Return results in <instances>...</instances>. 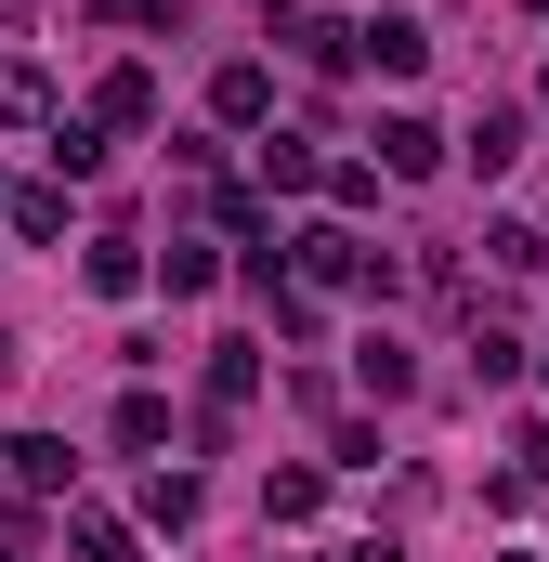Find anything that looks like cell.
<instances>
[{
    "label": "cell",
    "instance_id": "obj_7",
    "mask_svg": "<svg viewBox=\"0 0 549 562\" xmlns=\"http://www.w3.org/2000/svg\"><path fill=\"white\" fill-rule=\"evenodd\" d=\"M511 157H524V105H484L471 119V170H511Z\"/></svg>",
    "mask_w": 549,
    "mask_h": 562
},
{
    "label": "cell",
    "instance_id": "obj_2",
    "mask_svg": "<svg viewBox=\"0 0 549 562\" xmlns=\"http://www.w3.org/2000/svg\"><path fill=\"white\" fill-rule=\"evenodd\" d=\"M274 40H288L301 66H340V53H367V26H340V13H274Z\"/></svg>",
    "mask_w": 549,
    "mask_h": 562
},
{
    "label": "cell",
    "instance_id": "obj_4",
    "mask_svg": "<svg viewBox=\"0 0 549 562\" xmlns=\"http://www.w3.org/2000/svg\"><path fill=\"white\" fill-rule=\"evenodd\" d=\"M210 119H236V132L274 119V66H223V79H210Z\"/></svg>",
    "mask_w": 549,
    "mask_h": 562
},
{
    "label": "cell",
    "instance_id": "obj_6",
    "mask_svg": "<svg viewBox=\"0 0 549 562\" xmlns=\"http://www.w3.org/2000/svg\"><path fill=\"white\" fill-rule=\"evenodd\" d=\"M432 157H445V132H432V119H380V170H406V183H418Z\"/></svg>",
    "mask_w": 549,
    "mask_h": 562
},
{
    "label": "cell",
    "instance_id": "obj_13",
    "mask_svg": "<svg viewBox=\"0 0 549 562\" xmlns=\"http://www.w3.org/2000/svg\"><path fill=\"white\" fill-rule=\"evenodd\" d=\"M0 562H40V550H26V537H0Z\"/></svg>",
    "mask_w": 549,
    "mask_h": 562
},
{
    "label": "cell",
    "instance_id": "obj_3",
    "mask_svg": "<svg viewBox=\"0 0 549 562\" xmlns=\"http://www.w3.org/2000/svg\"><path fill=\"white\" fill-rule=\"evenodd\" d=\"M249 380H262V367H249V340H223V353H210V445H223V431H236V406H249Z\"/></svg>",
    "mask_w": 549,
    "mask_h": 562
},
{
    "label": "cell",
    "instance_id": "obj_8",
    "mask_svg": "<svg viewBox=\"0 0 549 562\" xmlns=\"http://www.w3.org/2000/svg\"><path fill=\"white\" fill-rule=\"evenodd\" d=\"M13 471H26V497H66V445H53V431H26V445H13Z\"/></svg>",
    "mask_w": 549,
    "mask_h": 562
},
{
    "label": "cell",
    "instance_id": "obj_11",
    "mask_svg": "<svg viewBox=\"0 0 549 562\" xmlns=\"http://www.w3.org/2000/svg\"><path fill=\"white\" fill-rule=\"evenodd\" d=\"M314 497H327L314 471H274V484H262V510H274V524H314Z\"/></svg>",
    "mask_w": 549,
    "mask_h": 562
},
{
    "label": "cell",
    "instance_id": "obj_9",
    "mask_svg": "<svg viewBox=\"0 0 549 562\" xmlns=\"http://www.w3.org/2000/svg\"><path fill=\"white\" fill-rule=\"evenodd\" d=\"M92 288H105V301H132V288H144V249H132V236H105V249H92Z\"/></svg>",
    "mask_w": 549,
    "mask_h": 562
},
{
    "label": "cell",
    "instance_id": "obj_5",
    "mask_svg": "<svg viewBox=\"0 0 549 562\" xmlns=\"http://www.w3.org/2000/svg\"><path fill=\"white\" fill-rule=\"evenodd\" d=\"M92 119H105V132H144V119H157V79H144V66H119V79L92 92Z\"/></svg>",
    "mask_w": 549,
    "mask_h": 562
},
{
    "label": "cell",
    "instance_id": "obj_1",
    "mask_svg": "<svg viewBox=\"0 0 549 562\" xmlns=\"http://www.w3.org/2000/svg\"><path fill=\"white\" fill-rule=\"evenodd\" d=\"M367 66H380V79H418V66H432V26H418V13H367Z\"/></svg>",
    "mask_w": 549,
    "mask_h": 562
},
{
    "label": "cell",
    "instance_id": "obj_12",
    "mask_svg": "<svg viewBox=\"0 0 549 562\" xmlns=\"http://www.w3.org/2000/svg\"><path fill=\"white\" fill-rule=\"evenodd\" d=\"M79 562H132V537L119 524H79Z\"/></svg>",
    "mask_w": 549,
    "mask_h": 562
},
{
    "label": "cell",
    "instance_id": "obj_14",
    "mask_svg": "<svg viewBox=\"0 0 549 562\" xmlns=\"http://www.w3.org/2000/svg\"><path fill=\"white\" fill-rule=\"evenodd\" d=\"M354 562H406V550H354Z\"/></svg>",
    "mask_w": 549,
    "mask_h": 562
},
{
    "label": "cell",
    "instance_id": "obj_10",
    "mask_svg": "<svg viewBox=\"0 0 549 562\" xmlns=\"http://www.w3.org/2000/svg\"><path fill=\"white\" fill-rule=\"evenodd\" d=\"M0 119H53V79L40 66H0Z\"/></svg>",
    "mask_w": 549,
    "mask_h": 562
}]
</instances>
